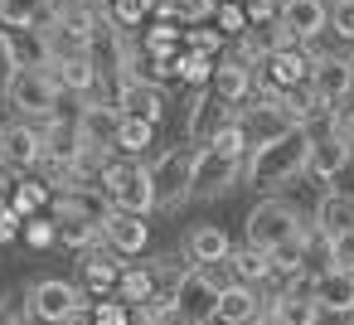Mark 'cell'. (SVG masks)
I'll return each instance as SVG.
<instances>
[{"instance_id":"obj_1","label":"cell","mask_w":354,"mask_h":325,"mask_svg":"<svg viewBox=\"0 0 354 325\" xmlns=\"http://www.w3.org/2000/svg\"><path fill=\"white\" fill-rule=\"evenodd\" d=\"M310 141H315L310 131H281V136L257 141V146L248 151V160H243V180H248L252 189H262V194L286 189L291 180H301V175H306Z\"/></svg>"},{"instance_id":"obj_2","label":"cell","mask_w":354,"mask_h":325,"mask_svg":"<svg viewBox=\"0 0 354 325\" xmlns=\"http://www.w3.org/2000/svg\"><path fill=\"white\" fill-rule=\"evenodd\" d=\"M97 189L112 199V209L146 219L156 209V189H151V170L136 160H107V170L97 175Z\"/></svg>"},{"instance_id":"obj_3","label":"cell","mask_w":354,"mask_h":325,"mask_svg":"<svg viewBox=\"0 0 354 325\" xmlns=\"http://www.w3.org/2000/svg\"><path fill=\"white\" fill-rule=\"evenodd\" d=\"M88 310V286L78 281H64V277H44V281H35L30 291H25V315L30 320H44V325H64V320H73V315H83Z\"/></svg>"},{"instance_id":"obj_4","label":"cell","mask_w":354,"mask_h":325,"mask_svg":"<svg viewBox=\"0 0 354 325\" xmlns=\"http://www.w3.org/2000/svg\"><path fill=\"white\" fill-rule=\"evenodd\" d=\"M301 228H306V219L296 214V204L267 194V199L252 204V214H248V248H257V252H277V248L291 243Z\"/></svg>"},{"instance_id":"obj_5","label":"cell","mask_w":354,"mask_h":325,"mask_svg":"<svg viewBox=\"0 0 354 325\" xmlns=\"http://www.w3.org/2000/svg\"><path fill=\"white\" fill-rule=\"evenodd\" d=\"M59 83L44 73V68H20L6 78V102L20 112V117H35V122H54L59 117Z\"/></svg>"},{"instance_id":"obj_6","label":"cell","mask_w":354,"mask_h":325,"mask_svg":"<svg viewBox=\"0 0 354 325\" xmlns=\"http://www.w3.org/2000/svg\"><path fill=\"white\" fill-rule=\"evenodd\" d=\"M194 156H199V146H165V151L151 160V189H156V209H175L180 199H189Z\"/></svg>"},{"instance_id":"obj_7","label":"cell","mask_w":354,"mask_h":325,"mask_svg":"<svg viewBox=\"0 0 354 325\" xmlns=\"http://www.w3.org/2000/svg\"><path fill=\"white\" fill-rule=\"evenodd\" d=\"M310 88H315L325 117L344 112V102H349V93H354V68H349V59H344V54H315V59H310Z\"/></svg>"},{"instance_id":"obj_8","label":"cell","mask_w":354,"mask_h":325,"mask_svg":"<svg viewBox=\"0 0 354 325\" xmlns=\"http://www.w3.org/2000/svg\"><path fill=\"white\" fill-rule=\"evenodd\" d=\"M218 296H223V281H218V277H209L204 267H189V272L175 281V291H170L175 310H185L194 325H209V320H214Z\"/></svg>"},{"instance_id":"obj_9","label":"cell","mask_w":354,"mask_h":325,"mask_svg":"<svg viewBox=\"0 0 354 325\" xmlns=\"http://www.w3.org/2000/svg\"><path fill=\"white\" fill-rule=\"evenodd\" d=\"M243 180V160L238 156H223L214 146H199L194 156V180H189V194L194 199H218L223 189H233Z\"/></svg>"},{"instance_id":"obj_10","label":"cell","mask_w":354,"mask_h":325,"mask_svg":"<svg viewBox=\"0 0 354 325\" xmlns=\"http://www.w3.org/2000/svg\"><path fill=\"white\" fill-rule=\"evenodd\" d=\"M267 315H272V325H320L325 310L315 306V277H291V281L272 296Z\"/></svg>"},{"instance_id":"obj_11","label":"cell","mask_w":354,"mask_h":325,"mask_svg":"<svg viewBox=\"0 0 354 325\" xmlns=\"http://www.w3.org/2000/svg\"><path fill=\"white\" fill-rule=\"evenodd\" d=\"M54 223L64 228V223H107V214H112V199L97 189V185H73V189H64V194H54Z\"/></svg>"},{"instance_id":"obj_12","label":"cell","mask_w":354,"mask_h":325,"mask_svg":"<svg viewBox=\"0 0 354 325\" xmlns=\"http://www.w3.org/2000/svg\"><path fill=\"white\" fill-rule=\"evenodd\" d=\"M0 165H6V170L44 165V131L30 127V122H6V127H0Z\"/></svg>"},{"instance_id":"obj_13","label":"cell","mask_w":354,"mask_h":325,"mask_svg":"<svg viewBox=\"0 0 354 325\" xmlns=\"http://www.w3.org/2000/svg\"><path fill=\"white\" fill-rule=\"evenodd\" d=\"M117 122H122V107H112V102H88V107L78 112L83 151H93V156L112 160V151H117Z\"/></svg>"},{"instance_id":"obj_14","label":"cell","mask_w":354,"mask_h":325,"mask_svg":"<svg viewBox=\"0 0 354 325\" xmlns=\"http://www.w3.org/2000/svg\"><path fill=\"white\" fill-rule=\"evenodd\" d=\"M277 20H281V25L296 35V44L306 49V44H315V39L330 30V6H325V0H281Z\"/></svg>"},{"instance_id":"obj_15","label":"cell","mask_w":354,"mask_h":325,"mask_svg":"<svg viewBox=\"0 0 354 325\" xmlns=\"http://www.w3.org/2000/svg\"><path fill=\"white\" fill-rule=\"evenodd\" d=\"M349 165H354V151H349V141H344V136L325 131V136H315V141H310L306 175H315V180H339Z\"/></svg>"},{"instance_id":"obj_16","label":"cell","mask_w":354,"mask_h":325,"mask_svg":"<svg viewBox=\"0 0 354 325\" xmlns=\"http://www.w3.org/2000/svg\"><path fill=\"white\" fill-rule=\"evenodd\" d=\"M102 243H107L112 252H122V257H141V252H146V243H151V223H146V219H136V214L112 209V214H107V223H102Z\"/></svg>"},{"instance_id":"obj_17","label":"cell","mask_w":354,"mask_h":325,"mask_svg":"<svg viewBox=\"0 0 354 325\" xmlns=\"http://www.w3.org/2000/svg\"><path fill=\"white\" fill-rule=\"evenodd\" d=\"M228 252H233V243H228V233L218 228V223H194L189 233H185V257L194 262V267H214V262H228Z\"/></svg>"},{"instance_id":"obj_18","label":"cell","mask_w":354,"mask_h":325,"mask_svg":"<svg viewBox=\"0 0 354 325\" xmlns=\"http://www.w3.org/2000/svg\"><path fill=\"white\" fill-rule=\"evenodd\" d=\"M315 306L325 315H354V272H339V267H325L315 277Z\"/></svg>"},{"instance_id":"obj_19","label":"cell","mask_w":354,"mask_h":325,"mask_svg":"<svg viewBox=\"0 0 354 325\" xmlns=\"http://www.w3.org/2000/svg\"><path fill=\"white\" fill-rule=\"evenodd\" d=\"M44 73H49L64 93H78V98H83V93H93V88H97V78H102V73H97V64H93V54H64V59H49V68H44Z\"/></svg>"},{"instance_id":"obj_20","label":"cell","mask_w":354,"mask_h":325,"mask_svg":"<svg viewBox=\"0 0 354 325\" xmlns=\"http://www.w3.org/2000/svg\"><path fill=\"white\" fill-rule=\"evenodd\" d=\"M214 98L218 102H228V107H243L248 98H252V68L238 59V54H228V59H218V68H214Z\"/></svg>"},{"instance_id":"obj_21","label":"cell","mask_w":354,"mask_h":325,"mask_svg":"<svg viewBox=\"0 0 354 325\" xmlns=\"http://www.w3.org/2000/svg\"><path fill=\"white\" fill-rule=\"evenodd\" d=\"M257 315H262V296H257L252 286H243V281H228L209 325H252Z\"/></svg>"},{"instance_id":"obj_22","label":"cell","mask_w":354,"mask_h":325,"mask_svg":"<svg viewBox=\"0 0 354 325\" xmlns=\"http://www.w3.org/2000/svg\"><path fill=\"white\" fill-rule=\"evenodd\" d=\"M117 107L127 112V117H141V122H160L165 117V98H160V88L156 83H146V78H131V83H122V93H117Z\"/></svg>"},{"instance_id":"obj_23","label":"cell","mask_w":354,"mask_h":325,"mask_svg":"<svg viewBox=\"0 0 354 325\" xmlns=\"http://www.w3.org/2000/svg\"><path fill=\"white\" fill-rule=\"evenodd\" d=\"M315 233L320 238H339V233H349L354 228V194L349 189H330L320 204H315Z\"/></svg>"},{"instance_id":"obj_24","label":"cell","mask_w":354,"mask_h":325,"mask_svg":"<svg viewBox=\"0 0 354 325\" xmlns=\"http://www.w3.org/2000/svg\"><path fill=\"white\" fill-rule=\"evenodd\" d=\"M59 15V0H6L0 6V25L6 30H49Z\"/></svg>"},{"instance_id":"obj_25","label":"cell","mask_w":354,"mask_h":325,"mask_svg":"<svg viewBox=\"0 0 354 325\" xmlns=\"http://www.w3.org/2000/svg\"><path fill=\"white\" fill-rule=\"evenodd\" d=\"M267 277H272V252H257V248H233L228 252V281L262 286Z\"/></svg>"},{"instance_id":"obj_26","label":"cell","mask_w":354,"mask_h":325,"mask_svg":"<svg viewBox=\"0 0 354 325\" xmlns=\"http://www.w3.org/2000/svg\"><path fill=\"white\" fill-rule=\"evenodd\" d=\"M117 296H122V301H127L131 310H141V306H156V301H160V286H156L151 267H122Z\"/></svg>"},{"instance_id":"obj_27","label":"cell","mask_w":354,"mask_h":325,"mask_svg":"<svg viewBox=\"0 0 354 325\" xmlns=\"http://www.w3.org/2000/svg\"><path fill=\"white\" fill-rule=\"evenodd\" d=\"M214 68H218V59H214V54L180 49V59H175V78H180L185 88H194V93H204V88L214 83Z\"/></svg>"},{"instance_id":"obj_28","label":"cell","mask_w":354,"mask_h":325,"mask_svg":"<svg viewBox=\"0 0 354 325\" xmlns=\"http://www.w3.org/2000/svg\"><path fill=\"white\" fill-rule=\"evenodd\" d=\"M117 281H122V262H112L107 252H93V257L83 262V286H88L93 296H112Z\"/></svg>"},{"instance_id":"obj_29","label":"cell","mask_w":354,"mask_h":325,"mask_svg":"<svg viewBox=\"0 0 354 325\" xmlns=\"http://www.w3.org/2000/svg\"><path fill=\"white\" fill-rule=\"evenodd\" d=\"M310 238H315V233H310V228H301L291 243H281V248L272 252V277H286V281H291V277H301V262H306V252H310Z\"/></svg>"},{"instance_id":"obj_30","label":"cell","mask_w":354,"mask_h":325,"mask_svg":"<svg viewBox=\"0 0 354 325\" xmlns=\"http://www.w3.org/2000/svg\"><path fill=\"white\" fill-rule=\"evenodd\" d=\"M151 136H156L151 122L122 112V122H117V151H122V156H141V151H151Z\"/></svg>"},{"instance_id":"obj_31","label":"cell","mask_w":354,"mask_h":325,"mask_svg":"<svg viewBox=\"0 0 354 325\" xmlns=\"http://www.w3.org/2000/svg\"><path fill=\"white\" fill-rule=\"evenodd\" d=\"M44 204H54V189L44 180H15V194H10V209H20L25 219H35Z\"/></svg>"},{"instance_id":"obj_32","label":"cell","mask_w":354,"mask_h":325,"mask_svg":"<svg viewBox=\"0 0 354 325\" xmlns=\"http://www.w3.org/2000/svg\"><path fill=\"white\" fill-rule=\"evenodd\" d=\"M214 20H218V35H223V39H243V35L252 30L243 0H218V15H214Z\"/></svg>"},{"instance_id":"obj_33","label":"cell","mask_w":354,"mask_h":325,"mask_svg":"<svg viewBox=\"0 0 354 325\" xmlns=\"http://www.w3.org/2000/svg\"><path fill=\"white\" fill-rule=\"evenodd\" d=\"M88 315H93V325H131V306L122 296H102Z\"/></svg>"},{"instance_id":"obj_34","label":"cell","mask_w":354,"mask_h":325,"mask_svg":"<svg viewBox=\"0 0 354 325\" xmlns=\"http://www.w3.org/2000/svg\"><path fill=\"white\" fill-rule=\"evenodd\" d=\"M59 243H64V248H83V252H88V248H97V243H102V228H97V223H64V228H59Z\"/></svg>"},{"instance_id":"obj_35","label":"cell","mask_w":354,"mask_h":325,"mask_svg":"<svg viewBox=\"0 0 354 325\" xmlns=\"http://www.w3.org/2000/svg\"><path fill=\"white\" fill-rule=\"evenodd\" d=\"M325 257H330V267L354 272V228H349V233H339V238H325Z\"/></svg>"},{"instance_id":"obj_36","label":"cell","mask_w":354,"mask_h":325,"mask_svg":"<svg viewBox=\"0 0 354 325\" xmlns=\"http://www.w3.org/2000/svg\"><path fill=\"white\" fill-rule=\"evenodd\" d=\"M214 15H218V0H180V25L185 30H194V25L214 20Z\"/></svg>"},{"instance_id":"obj_37","label":"cell","mask_w":354,"mask_h":325,"mask_svg":"<svg viewBox=\"0 0 354 325\" xmlns=\"http://www.w3.org/2000/svg\"><path fill=\"white\" fill-rule=\"evenodd\" d=\"M185 49H194V54H214V59H218V49H223V35H218V30H204V25H194V30H185Z\"/></svg>"},{"instance_id":"obj_38","label":"cell","mask_w":354,"mask_h":325,"mask_svg":"<svg viewBox=\"0 0 354 325\" xmlns=\"http://www.w3.org/2000/svg\"><path fill=\"white\" fill-rule=\"evenodd\" d=\"M20 233H25L30 248H54V243H59V223H44V219H25Z\"/></svg>"},{"instance_id":"obj_39","label":"cell","mask_w":354,"mask_h":325,"mask_svg":"<svg viewBox=\"0 0 354 325\" xmlns=\"http://www.w3.org/2000/svg\"><path fill=\"white\" fill-rule=\"evenodd\" d=\"M141 20H146V0H112V25L136 30Z\"/></svg>"},{"instance_id":"obj_40","label":"cell","mask_w":354,"mask_h":325,"mask_svg":"<svg viewBox=\"0 0 354 325\" xmlns=\"http://www.w3.org/2000/svg\"><path fill=\"white\" fill-rule=\"evenodd\" d=\"M330 30H335V35L354 49V0H339V6L330 10Z\"/></svg>"},{"instance_id":"obj_41","label":"cell","mask_w":354,"mask_h":325,"mask_svg":"<svg viewBox=\"0 0 354 325\" xmlns=\"http://www.w3.org/2000/svg\"><path fill=\"white\" fill-rule=\"evenodd\" d=\"M243 10H248V25H252V30H262V25H272V20H277L281 0H243Z\"/></svg>"},{"instance_id":"obj_42","label":"cell","mask_w":354,"mask_h":325,"mask_svg":"<svg viewBox=\"0 0 354 325\" xmlns=\"http://www.w3.org/2000/svg\"><path fill=\"white\" fill-rule=\"evenodd\" d=\"M151 325H194L185 310H175V301L170 296H160L156 306H151Z\"/></svg>"},{"instance_id":"obj_43","label":"cell","mask_w":354,"mask_h":325,"mask_svg":"<svg viewBox=\"0 0 354 325\" xmlns=\"http://www.w3.org/2000/svg\"><path fill=\"white\" fill-rule=\"evenodd\" d=\"M20 228H25V214L20 209H0V243H10V238H20Z\"/></svg>"},{"instance_id":"obj_44","label":"cell","mask_w":354,"mask_h":325,"mask_svg":"<svg viewBox=\"0 0 354 325\" xmlns=\"http://www.w3.org/2000/svg\"><path fill=\"white\" fill-rule=\"evenodd\" d=\"M15 194V170H6L0 165V209H6V199Z\"/></svg>"},{"instance_id":"obj_45","label":"cell","mask_w":354,"mask_h":325,"mask_svg":"<svg viewBox=\"0 0 354 325\" xmlns=\"http://www.w3.org/2000/svg\"><path fill=\"white\" fill-rule=\"evenodd\" d=\"M0 325H20V315H15V306H6V301H0Z\"/></svg>"},{"instance_id":"obj_46","label":"cell","mask_w":354,"mask_h":325,"mask_svg":"<svg viewBox=\"0 0 354 325\" xmlns=\"http://www.w3.org/2000/svg\"><path fill=\"white\" fill-rule=\"evenodd\" d=\"M64 325H93V315L83 310V315H73V320H64Z\"/></svg>"},{"instance_id":"obj_47","label":"cell","mask_w":354,"mask_h":325,"mask_svg":"<svg viewBox=\"0 0 354 325\" xmlns=\"http://www.w3.org/2000/svg\"><path fill=\"white\" fill-rule=\"evenodd\" d=\"M349 68H354V54H349Z\"/></svg>"},{"instance_id":"obj_48","label":"cell","mask_w":354,"mask_h":325,"mask_svg":"<svg viewBox=\"0 0 354 325\" xmlns=\"http://www.w3.org/2000/svg\"><path fill=\"white\" fill-rule=\"evenodd\" d=\"M349 325H354V315H349Z\"/></svg>"},{"instance_id":"obj_49","label":"cell","mask_w":354,"mask_h":325,"mask_svg":"<svg viewBox=\"0 0 354 325\" xmlns=\"http://www.w3.org/2000/svg\"><path fill=\"white\" fill-rule=\"evenodd\" d=\"M0 6H6V0H0Z\"/></svg>"}]
</instances>
